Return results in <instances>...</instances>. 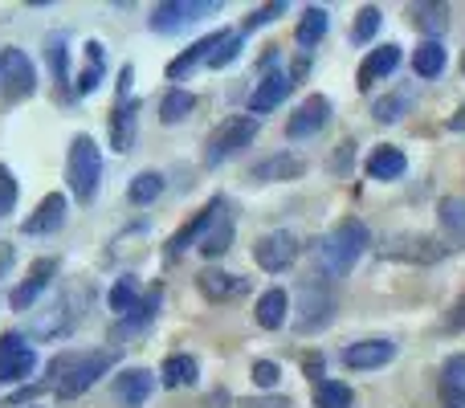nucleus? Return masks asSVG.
Segmentation results:
<instances>
[{
	"instance_id": "obj_21",
	"label": "nucleus",
	"mask_w": 465,
	"mask_h": 408,
	"mask_svg": "<svg viewBox=\"0 0 465 408\" xmlns=\"http://www.w3.org/2000/svg\"><path fill=\"white\" fill-rule=\"evenodd\" d=\"M441 404L465 408V355H453L441 372Z\"/></svg>"
},
{
	"instance_id": "obj_40",
	"label": "nucleus",
	"mask_w": 465,
	"mask_h": 408,
	"mask_svg": "<svg viewBox=\"0 0 465 408\" xmlns=\"http://www.w3.org/2000/svg\"><path fill=\"white\" fill-rule=\"evenodd\" d=\"M13 204H16V180H13V172L0 164V216L13 213Z\"/></svg>"
},
{
	"instance_id": "obj_37",
	"label": "nucleus",
	"mask_w": 465,
	"mask_h": 408,
	"mask_svg": "<svg viewBox=\"0 0 465 408\" xmlns=\"http://www.w3.org/2000/svg\"><path fill=\"white\" fill-rule=\"evenodd\" d=\"M282 13H286V0H273V5L253 8V13L245 16V33H249V29H262V25H270L273 16H282Z\"/></svg>"
},
{
	"instance_id": "obj_32",
	"label": "nucleus",
	"mask_w": 465,
	"mask_h": 408,
	"mask_svg": "<svg viewBox=\"0 0 465 408\" xmlns=\"http://www.w3.org/2000/svg\"><path fill=\"white\" fill-rule=\"evenodd\" d=\"M412 25L425 33H441L445 25H450V5H412L409 8Z\"/></svg>"
},
{
	"instance_id": "obj_46",
	"label": "nucleus",
	"mask_w": 465,
	"mask_h": 408,
	"mask_svg": "<svg viewBox=\"0 0 465 408\" xmlns=\"http://www.w3.org/2000/svg\"><path fill=\"white\" fill-rule=\"evenodd\" d=\"M8 265H13V245H8V241H0V274H5Z\"/></svg>"
},
{
	"instance_id": "obj_5",
	"label": "nucleus",
	"mask_w": 465,
	"mask_h": 408,
	"mask_svg": "<svg viewBox=\"0 0 465 408\" xmlns=\"http://www.w3.org/2000/svg\"><path fill=\"white\" fill-rule=\"evenodd\" d=\"M37 90V70L21 49H0V95L8 103H21Z\"/></svg>"
},
{
	"instance_id": "obj_25",
	"label": "nucleus",
	"mask_w": 465,
	"mask_h": 408,
	"mask_svg": "<svg viewBox=\"0 0 465 408\" xmlns=\"http://www.w3.org/2000/svg\"><path fill=\"white\" fill-rule=\"evenodd\" d=\"M412 70L420 74V78H437V74L445 70V45L441 41H420L417 49H412Z\"/></svg>"
},
{
	"instance_id": "obj_42",
	"label": "nucleus",
	"mask_w": 465,
	"mask_h": 408,
	"mask_svg": "<svg viewBox=\"0 0 465 408\" xmlns=\"http://www.w3.org/2000/svg\"><path fill=\"white\" fill-rule=\"evenodd\" d=\"M49 70H54V82H65V41H49Z\"/></svg>"
},
{
	"instance_id": "obj_47",
	"label": "nucleus",
	"mask_w": 465,
	"mask_h": 408,
	"mask_svg": "<svg viewBox=\"0 0 465 408\" xmlns=\"http://www.w3.org/2000/svg\"><path fill=\"white\" fill-rule=\"evenodd\" d=\"M450 127H453V131H465V103L458 106V114L450 119Z\"/></svg>"
},
{
	"instance_id": "obj_20",
	"label": "nucleus",
	"mask_w": 465,
	"mask_h": 408,
	"mask_svg": "<svg viewBox=\"0 0 465 408\" xmlns=\"http://www.w3.org/2000/svg\"><path fill=\"white\" fill-rule=\"evenodd\" d=\"M229 241H232V216H229L225 201H217V213H213V224L204 229L201 249L209 257H217V254H225V249H229Z\"/></svg>"
},
{
	"instance_id": "obj_26",
	"label": "nucleus",
	"mask_w": 465,
	"mask_h": 408,
	"mask_svg": "<svg viewBox=\"0 0 465 408\" xmlns=\"http://www.w3.org/2000/svg\"><path fill=\"white\" fill-rule=\"evenodd\" d=\"M351 401L355 396L343 380H327V376L314 380V404L319 408H351Z\"/></svg>"
},
{
	"instance_id": "obj_3",
	"label": "nucleus",
	"mask_w": 465,
	"mask_h": 408,
	"mask_svg": "<svg viewBox=\"0 0 465 408\" xmlns=\"http://www.w3.org/2000/svg\"><path fill=\"white\" fill-rule=\"evenodd\" d=\"M65 180H70V193L78 196L82 204H90L98 196V180H103V155H98V144L90 135H78L70 144Z\"/></svg>"
},
{
	"instance_id": "obj_34",
	"label": "nucleus",
	"mask_w": 465,
	"mask_h": 408,
	"mask_svg": "<svg viewBox=\"0 0 465 408\" xmlns=\"http://www.w3.org/2000/svg\"><path fill=\"white\" fill-rule=\"evenodd\" d=\"M441 229H445V237H453V241H465V201H441Z\"/></svg>"
},
{
	"instance_id": "obj_33",
	"label": "nucleus",
	"mask_w": 465,
	"mask_h": 408,
	"mask_svg": "<svg viewBox=\"0 0 465 408\" xmlns=\"http://www.w3.org/2000/svg\"><path fill=\"white\" fill-rule=\"evenodd\" d=\"M160 193H163L160 172H139V176L131 180V204H152V201H160Z\"/></svg>"
},
{
	"instance_id": "obj_10",
	"label": "nucleus",
	"mask_w": 465,
	"mask_h": 408,
	"mask_svg": "<svg viewBox=\"0 0 465 408\" xmlns=\"http://www.w3.org/2000/svg\"><path fill=\"white\" fill-rule=\"evenodd\" d=\"M331 311H335V298H331V290L327 286H311V282H306V286H302V314H298L294 327L302 331V335H306V331L327 327Z\"/></svg>"
},
{
	"instance_id": "obj_9",
	"label": "nucleus",
	"mask_w": 465,
	"mask_h": 408,
	"mask_svg": "<svg viewBox=\"0 0 465 408\" xmlns=\"http://www.w3.org/2000/svg\"><path fill=\"white\" fill-rule=\"evenodd\" d=\"M327 123H331V103H327L322 95H311L294 114H290L286 131H290V139H298V144H302V139H314V135H319Z\"/></svg>"
},
{
	"instance_id": "obj_30",
	"label": "nucleus",
	"mask_w": 465,
	"mask_h": 408,
	"mask_svg": "<svg viewBox=\"0 0 465 408\" xmlns=\"http://www.w3.org/2000/svg\"><path fill=\"white\" fill-rule=\"evenodd\" d=\"M322 33H327V8H306L302 21H298V29H294L298 45H306V49L319 45Z\"/></svg>"
},
{
	"instance_id": "obj_12",
	"label": "nucleus",
	"mask_w": 465,
	"mask_h": 408,
	"mask_svg": "<svg viewBox=\"0 0 465 408\" xmlns=\"http://www.w3.org/2000/svg\"><path fill=\"white\" fill-rule=\"evenodd\" d=\"M396 65H401V45H380V49H371V54L363 57L355 82H360V90H371L380 78H388Z\"/></svg>"
},
{
	"instance_id": "obj_44",
	"label": "nucleus",
	"mask_w": 465,
	"mask_h": 408,
	"mask_svg": "<svg viewBox=\"0 0 465 408\" xmlns=\"http://www.w3.org/2000/svg\"><path fill=\"white\" fill-rule=\"evenodd\" d=\"M445 331H453V335H458V331H465V294L458 298V303H453L450 319H445Z\"/></svg>"
},
{
	"instance_id": "obj_43",
	"label": "nucleus",
	"mask_w": 465,
	"mask_h": 408,
	"mask_svg": "<svg viewBox=\"0 0 465 408\" xmlns=\"http://www.w3.org/2000/svg\"><path fill=\"white\" fill-rule=\"evenodd\" d=\"M278 376H282L278 363H270V360H257V363H253V380H257L262 388H273V384H278Z\"/></svg>"
},
{
	"instance_id": "obj_29",
	"label": "nucleus",
	"mask_w": 465,
	"mask_h": 408,
	"mask_svg": "<svg viewBox=\"0 0 465 408\" xmlns=\"http://www.w3.org/2000/svg\"><path fill=\"white\" fill-rule=\"evenodd\" d=\"M213 213H217V201H213L209 208H201V213H196V221L188 224V229H180L176 237H172V249H168V257H180V254H184V249L193 245V241L201 237V233H204V229H209V224H213Z\"/></svg>"
},
{
	"instance_id": "obj_38",
	"label": "nucleus",
	"mask_w": 465,
	"mask_h": 408,
	"mask_svg": "<svg viewBox=\"0 0 465 408\" xmlns=\"http://www.w3.org/2000/svg\"><path fill=\"white\" fill-rule=\"evenodd\" d=\"M380 21H384V16H380V8H360V21H355V41H371L376 37V29H380Z\"/></svg>"
},
{
	"instance_id": "obj_31",
	"label": "nucleus",
	"mask_w": 465,
	"mask_h": 408,
	"mask_svg": "<svg viewBox=\"0 0 465 408\" xmlns=\"http://www.w3.org/2000/svg\"><path fill=\"white\" fill-rule=\"evenodd\" d=\"M135 306H139V282L131 278V274H123V278L111 286V311L119 314V319H127Z\"/></svg>"
},
{
	"instance_id": "obj_4",
	"label": "nucleus",
	"mask_w": 465,
	"mask_h": 408,
	"mask_svg": "<svg viewBox=\"0 0 465 408\" xmlns=\"http://www.w3.org/2000/svg\"><path fill=\"white\" fill-rule=\"evenodd\" d=\"M257 139V119H249V114H232V119H225L217 131H213L209 139V152H204V164H225L229 155H237L241 147H249Z\"/></svg>"
},
{
	"instance_id": "obj_17",
	"label": "nucleus",
	"mask_w": 465,
	"mask_h": 408,
	"mask_svg": "<svg viewBox=\"0 0 465 408\" xmlns=\"http://www.w3.org/2000/svg\"><path fill=\"white\" fill-rule=\"evenodd\" d=\"M135 119H139V103H114V119H111V144L114 152H131L135 144Z\"/></svg>"
},
{
	"instance_id": "obj_35",
	"label": "nucleus",
	"mask_w": 465,
	"mask_h": 408,
	"mask_svg": "<svg viewBox=\"0 0 465 408\" xmlns=\"http://www.w3.org/2000/svg\"><path fill=\"white\" fill-rule=\"evenodd\" d=\"M193 106L196 103H193V95H188V90H168V98L160 103V119L163 123H180L188 111H193Z\"/></svg>"
},
{
	"instance_id": "obj_18",
	"label": "nucleus",
	"mask_w": 465,
	"mask_h": 408,
	"mask_svg": "<svg viewBox=\"0 0 465 408\" xmlns=\"http://www.w3.org/2000/svg\"><path fill=\"white\" fill-rule=\"evenodd\" d=\"M302 172H306L302 155H270L265 164H257V168H253V180H262V184H273V180H298Z\"/></svg>"
},
{
	"instance_id": "obj_24",
	"label": "nucleus",
	"mask_w": 465,
	"mask_h": 408,
	"mask_svg": "<svg viewBox=\"0 0 465 408\" xmlns=\"http://www.w3.org/2000/svg\"><path fill=\"white\" fill-rule=\"evenodd\" d=\"M196 282H201V294L209 298V303H225V298L245 290V278H232V274H221V270H204Z\"/></svg>"
},
{
	"instance_id": "obj_1",
	"label": "nucleus",
	"mask_w": 465,
	"mask_h": 408,
	"mask_svg": "<svg viewBox=\"0 0 465 408\" xmlns=\"http://www.w3.org/2000/svg\"><path fill=\"white\" fill-rule=\"evenodd\" d=\"M368 245H371V233H368V224H363L360 216H347V221H339L335 233H331V237L319 245V257H322V270H327V278H343V274L351 270L355 262H360V254Z\"/></svg>"
},
{
	"instance_id": "obj_39",
	"label": "nucleus",
	"mask_w": 465,
	"mask_h": 408,
	"mask_svg": "<svg viewBox=\"0 0 465 408\" xmlns=\"http://www.w3.org/2000/svg\"><path fill=\"white\" fill-rule=\"evenodd\" d=\"M404 106H409V95H392V98H380L376 111H371V114H376L380 123H396V119H401Z\"/></svg>"
},
{
	"instance_id": "obj_27",
	"label": "nucleus",
	"mask_w": 465,
	"mask_h": 408,
	"mask_svg": "<svg viewBox=\"0 0 465 408\" xmlns=\"http://www.w3.org/2000/svg\"><path fill=\"white\" fill-rule=\"evenodd\" d=\"M103 70H106L103 41H90L86 45V65H82V74H78V95H90V90L103 82Z\"/></svg>"
},
{
	"instance_id": "obj_23",
	"label": "nucleus",
	"mask_w": 465,
	"mask_h": 408,
	"mask_svg": "<svg viewBox=\"0 0 465 408\" xmlns=\"http://www.w3.org/2000/svg\"><path fill=\"white\" fill-rule=\"evenodd\" d=\"M286 314H290V298H286V290H265L262 298H257V323H262L265 331H278L282 323H286Z\"/></svg>"
},
{
	"instance_id": "obj_6",
	"label": "nucleus",
	"mask_w": 465,
	"mask_h": 408,
	"mask_svg": "<svg viewBox=\"0 0 465 408\" xmlns=\"http://www.w3.org/2000/svg\"><path fill=\"white\" fill-rule=\"evenodd\" d=\"M221 13L217 0H163V5L152 8V29L155 33H176L184 25L201 21V16Z\"/></svg>"
},
{
	"instance_id": "obj_28",
	"label": "nucleus",
	"mask_w": 465,
	"mask_h": 408,
	"mask_svg": "<svg viewBox=\"0 0 465 408\" xmlns=\"http://www.w3.org/2000/svg\"><path fill=\"white\" fill-rule=\"evenodd\" d=\"M160 380L168 388H184V384H196V360L193 355H168L160 368Z\"/></svg>"
},
{
	"instance_id": "obj_13",
	"label": "nucleus",
	"mask_w": 465,
	"mask_h": 408,
	"mask_svg": "<svg viewBox=\"0 0 465 408\" xmlns=\"http://www.w3.org/2000/svg\"><path fill=\"white\" fill-rule=\"evenodd\" d=\"M290 86H294V78H290L286 70L265 74L262 86L249 95V111H253V114H265V111H273V106H282V98L290 95Z\"/></svg>"
},
{
	"instance_id": "obj_16",
	"label": "nucleus",
	"mask_w": 465,
	"mask_h": 408,
	"mask_svg": "<svg viewBox=\"0 0 465 408\" xmlns=\"http://www.w3.org/2000/svg\"><path fill=\"white\" fill-rule=\"evenodd\" d=\"M62 221H65V196L62 193H49L45 201L37 204V213L25 221V233H29V237H41V233L62 229Z\"/></svg>"
},
{
	"instance_id": "obj_11",
	"label": "nucleus",
	"mask_w": 465,
	"mask_h": 408,
	"mask_svg": "<svg viewBox=\"0 0 465 408\" xmlns=\"http://www.w3.org/2000/svg\"><path fill=\"white\" fill-rule=\"evenodd\" d=\"M396 355V343H388V339H363V343H351L343 352V363L355 372H371V368H384V363H392Z\"/></svg>"
},
{
	"instance_id": "obj_14",
	"label": "nucleus",
	"mask_w": 465,
	"mask_h": 408,
	"mask_svg": "<svg viewBox=\"0 0 465 408\" xmlns=\"http://www.w3.org/2000/svg\"><path fill=\"white\" fill-rule=\"evenodd\" d=\"M54 270H57V265H54V257H41V262H33L29 278H25L21 286L13 290V298H8V303H13L16 311H29V306L37 303V294H41V290L49 286V278H54Z\"/></svg>"
},
{
	"instance_id": "obj_2",
	"label": "nucleus",
	"mask_w": 465,
	"mask_h": 408,
	"mask_svg": "<svg viewBox=\"0 0 465 408\" xmlns=\"http://www.w3.org/2000/svg\"><path fill=\"white\" fill-rule=\"evenodd\" d=\"M114 363V352H90V355H62V360L49 363V376H54V388L62 401H74L82 396L98 376H106Z\"/></svg>"
},
{
	"instance_id": "obj_8",
	"label": "nucleus",
	"mask_w": 465,
	"mask_h": 408,
	"mask_svg": "<svg viewBox=\"0 0 465 408\" xmlns=\"http://www.w3.org/2000/svg\"><path fill=\"white\" fill-rule=\"evenodd\" d=\"M37 368V355L25 343L21 335H0V384H13V380H25Z\"/></svg>"
},
{
	"instance_id": "obj_19",
	"label": "nucleus",
	"mask_w": 465,
	"mask_h": 408,
	"mask_svg": "<svg viewBox=\"0 0 465 408\" xmlns=\"http://www.w3.org/2000/svg\"><path fill=\"white\" fill-rule=\"evenodd\" d=\"M152 384H155L152 372L131 368V372H123V376H119V388H114V393H119V401L127 408H143L147 396H152Z\"/></svg>"
},
{
	"instance_id": "obj_22",
	"label": "nucleus",
	"mask_w": 465,
	"mask_h": 408,
	"mask_svg": "<svg viewBox=\"0 0 465 408\" xmlns=\"http://www.w3.org/2000/svg\"><path fill=\"white\" fill-rule=\"evenodd\" d=\"M404 168H409V160H404L401 147H376L368 160V176L371 180H401Z\"/></svg>"
},
{
	"instance_id": "obj_41",
	"label": "nucleus",
	"mask_w": 465,
	"mask_h": 408,
	"mask_svg": "<svg viewBox=\"0 0 465 408\" xmlns=\"http://www.w3.org/2000/svg\"><path fill=\"white\" fill-rule=\"evenodd\" d=\"M237 54H241V33H229V37L221 41V49H217V54L209 57V65H213V70H221V65H229Z\"/></svg>"
},
{
	"instance_id": "obj_7",
	"label": "nucleus",
	"mask_w": 465,
	"mask_h": 408,
	"mask_svg": "<svg viewBox=\"0 0 465 408\" xmlns=\"http://www.w3.org/2000/svg\"><path fill=\"white\" fill-rule=\"evenodd\" d=\"M253 257H257V265H262L265 274H282V270H290L294 265V257H298V237L294 233H265V237H257V245H253Z\"/></svg>"
},
{
	"instance_id": "obj_15",
	"label": "nucleus",
	"mask_w": 465,
	"mask_h": 408,
	"mask_svg": "<svg viewBox=\"0 0 465 408\" xmlns=\"http://www.w3.org/2000/svg\"><path fill=\"white\" fill-rule=\"evenodd\" d=\"M225 37H229V29H221V33H209V37H201V41H196L193 49H188V54L172 57V62H168V78H184L188 70H196V65H201V62H209V57H213V54H217V49H221V41H225Z\"/></svg>"
},
{
	"instance_id": "obj_45",
	"label": "nucleus",
	"mask_w": 465,
	"mask_h": 408,
	"mask_svg": "<svg viewBox=\"0 0 465 408\" xmlns=\"http://www.w3.org/2000/svg\"><path fill=\"white\" fill-rule=\"evenodd\" d=\"M241 408H290L286 396H253V401H245Z\"/></svg>"
},
{
	"instance_id": "obj_36",
	"label": "nucleus",
	"mask_w": 465,
	"mask_h": 408,
	"mask_svg": "<svg viewBox=\"0 0 465 408\" xmlns=\"http://www.w3.org/2000/svg\"><path fill=\"white\" fill-rule=\"evenodd\" d=\"M155 306H160V290H152V294H147L143 303L127 314V319H123V327H143V323H152L155 319Z\"/></svg>"
}]
</instances>
